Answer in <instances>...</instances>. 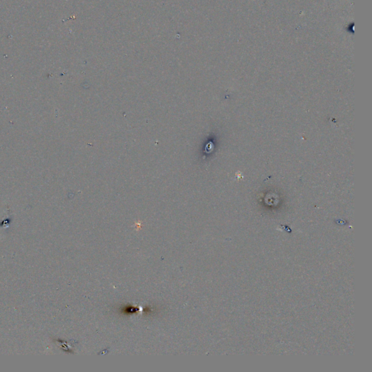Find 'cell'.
I'll list each match as a JSON object with an SVG mask.
<instances>
[{
  "instance_id": "6da1fadb",
  "label": "cell",
  "mask_w": 372,
  "mask_h": 372,
  "mask_svg": "<svg viewBox=\"0 0 372 372\" xmlns=\"http://www.w3.org/2000/svg\"><path fill=\"white\" fill-rule=\"evenodd\" d=\"M136 310H138V309H136V307H126V308H125V309H124V313H129V314H131V313H135V312L136 311Z\"/></svg>"
}]
</instances>
